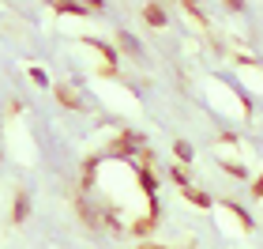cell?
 Here are the masks:
<instances>
[{"label": "cell", "instance_id": "cell-1", "mask_svg": "<svg viewBox=\"0 0 263 249\" xmlns=\"http://www.w3.org/2000/svg\"><path fill=\"white\" fill-rule=\"evenodd\" d=\"M147 23H154V27H162V23H166V12H162V8H147Z\"/></svg>", "mask_w": 263, "mask_h": 249}, {"label": "cell", "instance_id": "cell-2", "mask_svg": "<svg viewBox=\"0 0 263 249\" xmlns=\"http://www.w3.org/2000/svg\"><path fill=\"white\" fill-rule=\"evenodd\" d=\"M56 95H60V102H64V106H79V102H75V95H71V91H64V87H60Z\"/></svg>", "mask_w": 263, "mask_h": 249}]
</instances>
